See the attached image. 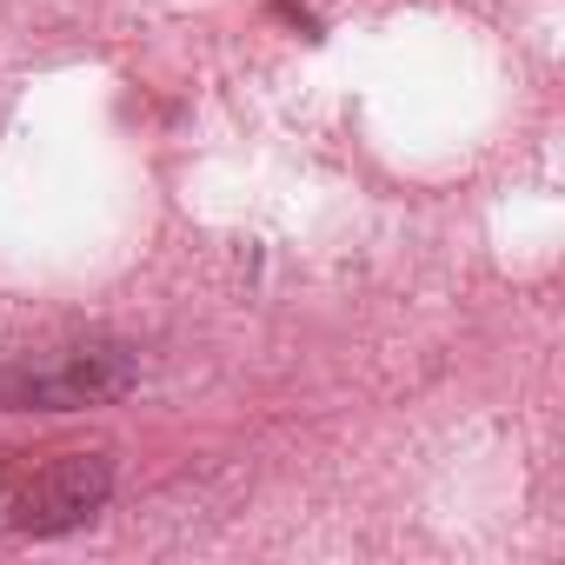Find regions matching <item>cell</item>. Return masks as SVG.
<instances>
[{
	"mask_svg": "<svg viewBox=\"0 0 565 565\" xmlns=\"http://www.w3.org/2000/svg\"><path fill=\"white\" fill-rule=\"evenodd\" d=\"M140 380V366L120 347H67V353H41L0 373V406L14 413H67V406H100L120 399Z\"/></svg>",
	"mask_w": 565,
	"mask_h": 565,
	"instance_id": "obj_1",
	"label": "cell"
},
{
	"mask_svg": "<svg viewBox=\"0 0 565 565\" xmlns=\"http://www.w3.org/2000/svg\"><path fill=\"white\" fill-rule=\"evenodd\" d=\"M107 492H114V466L100 452H67L0 479V512L21 532H67V525H87L107 505Z\"/></svg>",
	"mask_w": 565,
	"mask_h": 565,
	"instance_id": "obj_2",
	"label": "cell"
}]
</instances>
